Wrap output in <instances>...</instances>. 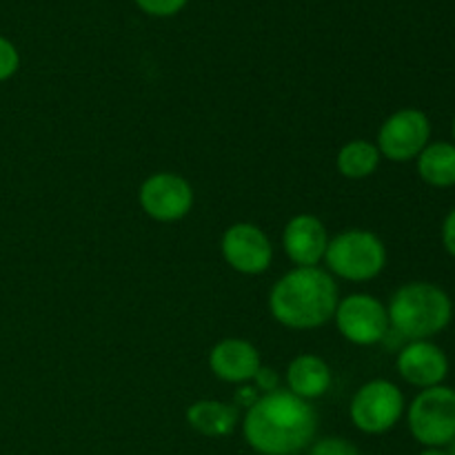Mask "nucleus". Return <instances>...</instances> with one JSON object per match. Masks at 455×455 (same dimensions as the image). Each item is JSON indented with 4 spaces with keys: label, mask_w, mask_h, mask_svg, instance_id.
Returning a JSON list of instances; mask_svg holds the SVG:
<instances>
[{
    "label": "nucleus",
    "mask_w": 455,
    "mask_h": 455,
    "mask_svg": "<svg viewBox=\"0 0 455 455\" xmlns=\"http://www.w3.org/2000/svg\"><path fill=\"white\" fill-rule=\"evenodd\" d=\"M451 133H453V145H455V118H453V127H451Z\"/></svg>",
    "instance_id": "nucleus-24"
},
{
    "label": "nucleus",
    "mask_w": 455,
    "mask_h": 455,
    "mask_svg": "<svg viewBox=\"0 0 455 455\" xmlns=\"http://www.w3.org/2000/svg\"><path fill=\"white\" fill-rule=\"evenodd\" d=\"M305 455H360V453L347 438L331 435V438L314 440L311 447L305 451Z\"/></svg>",
    "instance_id": "nucleus-18"
},
{
    "label": "nucleus",
    "mask_w": 455,
    "mask_h": 455,
    "mask_svg": "<svg viewBox=\"0 0 455 455\" xmlns=\"http://www.w3.org/2000/svg\"><path fill=\"white\" fill-rule=\"evenodd\" d=\"M333 323L340 336L355 347L380 345L391 331L387 305L369 293H349L340 298Z\"/></svg>",
    "instance_id": "nucleus-7"
},
{
    "label": "nucleus",
    "mask_w": 455,
    "mask_h": 455,
    "mask_svg": "<svg viewBox=\"0 0 455 455\" xmlns=\"http://www.w3.org/2000/svg\"><path fill=\"white\" fill-rule=\"evenodd\" d=\"M391 331L407 342L431 340L453 320V302L443 287L434 283H407L387 305Z\"/></svg>",
    "instance_id": "nucleus-3"
},
{
    "label": "nucleus",
    "mask_w": 455,
    "mask_h": 455,
    "mask_svg": "<svg viewBox=\"0 0 455 455\" xmlns=\"http://www.w3.org/2000/svg\"><path fill=\"white\" fill-rule=\"evenodd\" d=\"M431 142V120L422 109H398L380 124L376 147L391 163H411Z\"/></svg>",
    "instance_id": "nucleus-8"
},
{
    "label": "nucleus",
    "mask_w": 455,
    "mask_h": 455,
    "mask_svg": "<svg viewBox=\"0 0 455 455\" xmlns=\"http://www.w3.org/2000/svg\"><path fill=\"white\" fill-rule=\"evenodd\" d=\"M138 4L140 12H145L147 16L154 18H169L180 13L187 7L189 0H133Z\"/></svg>",
    "instance_id": "nucleus-20"
},
{
    "label": "nucleus",
    "mask_w": 455,
    "mask_h": 455,
    "mask_svg": "<svg viewBox=\"0 0 455 455\" xmlns=\"http://www.w3.org/2000/svg\"><path fill=\"white\" fill-rule=\"evenodd\" d=\"M18 69H20V53H18L16 44L0 36V83H7L9 78H13Z\"/></svg>",
    "instance_id": "nucleus-19"
},
{
    "label": "nucleus",
    "mask_w": 455,
    "mask_h": 455,
    "mask_svg": "<svg viewBox=\"0 0 455 455\" xmlns=\"http://www.w3.org/2000/svg\"><path fill=\"white\" fill-rule=\"evenodd\" d=\"M444 451H447V455H455V440H453V443H449L447 447H444Z\"/></svg>",
    "instance_id": "nucleus-23"
},
{
    "label": "nucleus",
    "mask_w": 455,
    "mask_h": 455,
    "mask_svg": "<svg viewBox=\"0 0 455 455\" xmlns=\"http://www.w3.org/2000/svg\"><path fill=\"white\" fill-rule=\"evenodd\" d=\"M418 455H447V451L444 449H422Z\"/></svg>",
    "instance_id": "nucleus-22"
},
{
    "label": "nucleus",
    "mask_w": 455,
    "mask_h": 455,
    "mask_svg": "<svg viewBox=\"0 0 455 455\" xmlns=\"http://www.w3.org/2000/svg\"><path fill=\"white\" fill-rule=\"evenodd\" d=\"M440 235H443L444 251H447L451 258H455V207L447 213V218H444Z\"/></svg>",
    "instance_id": "nucleus-21"
},
{
    "label": "nucleus",
    "mask_w": 455,
    "mask_h": 455,
    "mask_svg": "<svg viewBox=\"0 0 455 455\" xmlns=\"http://www.w3.org/2000/svg\"><path fill=\"white\" fill-rule=\"evenodd\" d=\"M240 427L258 455H300L318 434V413L291 391L274 389L247 407Z\"/></svg>",
    "instance_id": "nucleus-1"
},
{
    "label": "nucleus",
    "mask_w": 455,
    "mask_h": 455,
    "mask_svg": "<svg viewBox=\"0 0 455 455\" xmlns=\"http://www.w3.org/2000/svg\"><path fill=\"white\" fill-rule=\"evenodd\" d=\"M418 176L435 189L455 187V145L440 140L429 142L416 158Z\"/></svg>",
    "instance_id": "nucleus-16"
},
{
    "label": "nucleus",
    "mask_w": 455,
    "mask_h": 455,
    "mask_svg": "<svg viewBox=\"0 0 455 455\" xmlns=\"http://www.w3.org/2000/svg\"><path fill=\"white\" fill-rule=\"evenodd\" d=\"M340 302L336 278L320 267H293L269 291V314L296 331L320 329L333 320Z\"/></svg>",
    "instance_id": "nucleus-2"
},
{
    "label": "nucleus",
    "mask_w": 455,
    "mask_h": 455,
    "mask_svg": "<svg viewBox=\"0 0 455 455\" xmlns=\"http://www.w3.org/2000/svg\"><path fill=\"white\" fill-rule=\"evenodd\" d=\"M187 425L204 438H227L240 425V409L222 400H196L185 413Z\"/></svg>",
    "instance_id": "nucleus-15"
},
{
    "label": "nucleus",
    "mask_w": 455,
    "mask_h": 455,
    "mask_svg": "<svg viewBox=\"0 0 455 455\" xmlns=\"http://www.w3.org/2000/svg\"><path fill=\"white\" fill-rule=\"evenodd\" d=\"M220 253L227 265L244 275H260L274 262L269 235L253 222H235L222 234Z\"/></svg>",
    "instance_id": "nucleus-10"
},
{
    "label": "nucleus",
    "mask_w": 455,
    "mask_h": 455,
    "mask_svg": "<svg viewBox=\"0 0 455 455\" xmlns=\"http://www.w3.org/2000/svg\"><path fill=\"white\" fill-rule=\"evenodd\" d=\"M209 369L218 380L244 385L251 382L262 369L260 351L243 338H225L209 351Z\"/></svg>",
    "instance_id": "nucleus-13"
},
{
    "label": "nucleus",
    "mask_w": 455,
    "mask_h": 455,
    "mask_svg": "<svg viewBox=\"0 0 455 455\" xmlns=\"http://www.w3.org/2000/svg\"><path fill=\"white\" fill-rule=\"evenodd\" d=\"M380 160L382 156L378 151L376 142L355 138V140L345 142L340 147L336 156V169L347 180H367L378 172Z\"/></svg>",
    "instance_id": "nucleus-17"
},
{
    "label": "nucleus",
    "mask_w": 455,
    "mask_h": 455,
    "mask_svg": "<svg viewBox=\"0 0 455 455\" xmlns=\"http://www.w3.org/2000/svg\"><path fill=\"white\" fill-rule=\"evenodd\" d=\"M324 265L333 278L347 283H369L387 267V247L369 229H345L329 238Z\"/></svg>",
    "instance_id": "nucleus-4"
},
{
    "label": "nucleus",
    "mask_w": 455,
    "mask_h": 455,
    "mask_svg": "<svg viewBox=\"0 0 455 455\" xmlns=\"http://www.w3.org/2000/svg\"><path fill=\"white\" fill-rule=\"evenodd\" d=\"M407 425L425 449H444L455 440V389L447 385L422 389L407 404Z\"/></svg>",
    "instance_id": "nucleus-5"
},
{
    "label": "nucleus",
    "mask_w": 455,
    "mask_h": 455,
    "mask_svg": "<svg viewBox=\"0 0 455 455\" xmlns=\"http://www.w3.org/2000/svg\"><path fill=\"white\" fill-rule=\"evenodd\" d=\"M284 382H287V391L311 403L315 398H323L331 389L333 371L327 360L320 358V355L300 354L289 363Z\"/></svg>",
    "instance_id": "nucleus-14"
},
{
    "label": "nucleus",
    "mask_w": 455,
    "mask_h": 455,
    "mask_svg": "<svg viewBox=\"0 0 455 455\" xmlns=\"http://www.w3.org/2000/svg\"><path fill=\"white\" fill-rule=\"evenodd\" d=\"M138 203L151 220L178 222L194 209V187L180 173H151L138 189Z\"/></svg>",
    "instance_id": "nucleus-9"
},
{
    "label": "nucleus",
    "mask_w": 455,
    "mask_h": 455,
    "mask_svg": "<svg viewBox=\"0 0 455 455\" xmlns=\"http://www.w3.org/2000/svg\"><path fill=\"white\" fill-rule=\"evenodd\" d=\"M407 411L404 394L398 385L376 378L360 387L349 404V418L358 431L367 435H382L395 429Z\"/></svg>",
    "instance_id": "nucleus-6"
},
{
    "label": "nucleus",
    "mask_w": 455,
    "mask_h": 455,
    "mask_svg": "<svg viewBox=\"0 0 455 455\" xmlns=\"http://www.w3.org/2000/svg\"><path fill=\"white\" fill-rule=\"evenodd\" d=\"M329 231L314 213H298L284 225L283 249L296 267H318L324 260Z\"/></svg>",
    "instance_id": "nucleus-12"
},
{
    "label": "nucleus",
    "mask_w": 455,
    "mask_h": 455,
    "mask_svg": "<svg viewBox=\"0 0 455 455\" xmlns=\"http://www.w3.org/2000/svg\"><path fill=\"white\" fill-rule=\"evenodd\" d=\"M395 369L407 385L422 391L444 385L449 376V358L434 340H413L400 349Z\"/></svg>",
    "instance_id": "nucleus-11"
}]
</instances>
